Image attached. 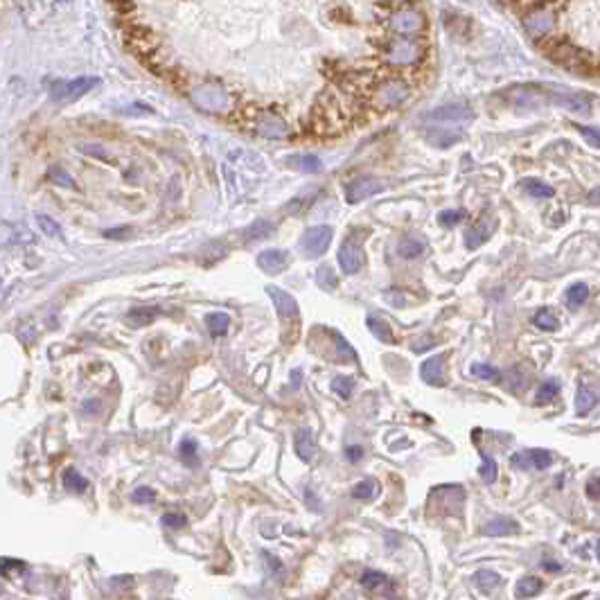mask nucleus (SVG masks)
<instances>
[{
    "instance_id": "45",
    "label": "nucleus",
    "mask_w": 600,
    "mask_h": 600,
    "mask_svg": "<svg viewBox=\"0 0 600 600\" xmlns=\"http://www.w3.org/2000/svg\"><path fill=\"white\" fill-rule=\"evenodd\" d=\"M188 524V519H186V514H181V512H167V514H163V526H167V528H181V526H186Z\"/></svg>"
},
{
    "instance_id": "17",
    "label": "nucleus",
    "mask_w": 600,
    "mask_h": 600,
    "mask_svg": "<svg viewBox=\"0 0 600 600\" xmlns=\"http://www.w3.org/2000/svg\"><path fill=\"white\" fill-rule=\"evenodd\" d=\"M519 524L510 517H495L483 526V535L490 537H503V535H517Z\"/></svg>"
},
{
    "instance_id": "25",
    "label": "nucleus",
    "mask_w": 600,
    "mask_h": 600,
    "mask_svg": "<svg viewBox=\"0 0 600 600\" xmlns=\"http://www.w3.org/2000/svg\"><path fill=\"white\" fill-rule=\"evenodd\" d=\"M474 584L483 591V594H492V591L501 584V575L495 573V571H488V568H486V571H479L474 575Z\"/></svg>"
},
{
    "instance_id": "41",
    "label": "nucleus",
    "mask_w": 600,
    "mask_h": 600,
    "mask_svg": "<svg viewBox=\"0 0 600 600\" xmlns=\"http://www.w3.org/2000/svg\"><path fill=\"white\" fill-rule=\"evenodd\" d=\"M560 393V384L558 382H546L542 384L540 393H537V402H551V399H555Z\"/></svg>"
},
{
    "instance_id": "19",
    "label": "nucleus",
    "mask_w": 600,
    "mask_h": 600,
    "mask_svg": "<svg viewBox=\"0 0 600 600\" xmlns=\"http://www.w3.org/2000/svg\"><path fill=\"white\" fill-rule=\"evenodd\" d=\"M397 251H399V255H402V258L415 260V258H420L422 253L427 251V244H425V240H420V237L406 235V237H402V240H399Z\"/></svg>"
},
{
    "instance_id": "43",
    "label": "nucleus",
    "mask_w": 600,
    "mask_h": 600,
    "mask_svg": "<svg viewBox=\"0 0 600 600\" xmlns=\"http://www.w3.org/2000/svg\"><path fill=\"white\" fill-rule=\"evenodd\" d=\"M0 571H3V575H18V573L25 571V562H21V560L5 558L3 564H0Z\"/></svg>"
},
{
    "instance_id": "50",
    "label": "nucleus",
    "mask_w": 600,
    "mask_h": 600,
    "mask_svg": "<svg viewBox=\"0 0 600 600\" xmlns=\"http://www.w3.org/2000/svg\"><path fill=\"white\" fill-rule=\"evenodd\" d=\"M589 203L600 205V188H598V190H591V192H589Z\"/></svg>"
},
{
    "instance_id": "31",
    "label": "nucleus",
    "mask_w": 600,
    "mask_h": 600,
    "mask_svg": "<svg viewBox=\"0 0 600 600\" xmlns=\"http://www.w3.org/2000/svg\"><path fill=\"white\" fill-rule=\"evenodd\" d=\"M377 492H379V486H377V481L368 479V481H361L357 483L355 488H352V497L355 499H361V501H368V499H373Z\"/></svg>"
},
{
    "instance_id": "44",
    "label": "nucleus",
    "mask_w": 600,
    "mask_h": 600,
    "mask_svg": "<svg viewBox=\"0 0 600 600\" xmlns=\"http://www.w3.org/2000/svg\"><path fill=\"white\" fill-rule=\"evenodd\" d=\"M132 499H134V503H153L156 501V492H153L151 488H138L132 495Z\"/></svg>"
},
{
    "instance_id": "11",
    "label": "nucleus",
    "mask_w": 600,
    "mask_h": 600,
    "mask_svg": "<svg viewBox=\"0 0 600 600\" xmlns=\"http://www.w3.org/2000/svg\"><path fill=\"white\" fill-rule=\"evenodd\" d=\"M287 264H289V255L284 251H280V249H268V251H262L258 255V266L268 275L282 273L284 268H287Z\"/></svg>"
},
{
    "instance_id": "35",
    "label": "nucleus",
    "mask_w": 600,
    "mask_h": 600,
    "mask_svg": "<svg viewBox=\"0 0 600 600\" xmlns=\"http://www.w3.org/2000/svg\"><path fill=\"white\" fill-rule=\"evenodd\" d=\"M481 479L486 483H495L497 481V474H499V467H497V460L488 456V453H483V463H481V469H479Z\"/></svg>"
},
{
    "instance_id": "4",
    "label": "nucleus",
    "mask_w": 600,
    "mask_h": 600,
    "mask_svg": "<svg viewBox=\"0 0 600 600\" xmlns=\"http://www.w3.org/2000/svg\"><path fill=\"white\" fill-rule=\"evenodd\" d=\"M366 258H364V235L359 233H350L343 240L341 249H338V264L345 273H357L361 266H364Z\"/></svg>"
},
{
    "instance_id": "15",
    "label": "nucleus",
    "mask_w": 600,
    "mask_h": 600,
    "mask_svg": "<svg viewBox=\"0 0 600 600\" xmlns=\"http://www.w3.org/2000/svg\"><path fill=\"white\" fill-rule=\"evenodd\" d=\"M284 165L303 174H318L323 169V160H318L314 153H294V156L284 158Z\"/></svg>"
},
{
    "instance_id": "18",
    "label": "nucleus",
    "mask_w": 600,
    "mask_h": 600,
    "mask_svg": "<svg viewBox=\"0 0 600 600\" xmlns=\"http://www.w3.org/2000/svg\"><path fill=\"white\" fill-rule=\"evenodd\" d=\"M294 447H296L298 458L305 460V463H310V460L314 458V453H316V440H314L312 429H300V432L296 434Z\"/></svg>"
},
{
    "instance_id": "34",
    "label": "nucleus",
    "mask_w": 600,
    "mask_h": 600,
    "mask_svg": "<svg viewBox=\"0 0 600 600\" xmlns=\"http://www.w3.org/2000/svg\"><path fill=\"white\" fill-rule=\"evenodd\" d=\"M271 230H273V224H271V221L260 219V221H255V224H253V226L249 228V233H246V240H251V242L264 240V237L271 235Z\"/></svg>"
},
{
    "instance_id": "20",
    "label": "nucleus",
    "mask_w": 600,
    "mask_h": 600,
    "mask_svg": "<svg viewBox=\"0 0 600 600\" xmlns=\"http://www.w3.org/2000/svg\"><path fill=\"white\" fill-rule=\"evenodd\" d=\"M488 237H490V226L486 224V219H481V221H476V224L467 230L465 246H467L469 251H474V249H479L481 244H486Z\"/></svg>"
},
{
    "instance_id": "8",
    "label": "nucleus",
    "mask_w": 600,
    "mask_h": 600,
    "mask_svg": "<svg viewBox=\"0 0 600 600\" xmlns=\"http://www.w3.org/2000/svg\"><path fill=\"white\" fill-rule=\"evenodd\" d=\"M384 190V183L373 179V176H359V179L350 181L345 186V197H348L350 203H357V201H364V199L377 195V192Z\"/></svg>"
},
{
    "instance_id": "16",
    "label": "nucleus",
    "mask_w": 600,
    "mask_h": 600,
    "mask_svg": "<svg viewBox=\"0 0 600 600\" xmlns=\"http://www.w3.org/2000/svg\"><path fill=\"white\" fill-rule=\"evenodd\" d=\"M445 364V355H436L432 359H427L425 364L420 368V377L425 379L427 384H434V386H442L445 384V377H442V366Z\"/></svg>"
},
{
    "instance_id": "2",
    "label": "nucleus",
    "mask_w": 600,
    "mask_h": 600,
    "mask_svg": "<svg viewBox=\"0 0 600 600\" xmlns=\"http://www.w3.org/2000/svg\"><path fill=\"white\" fill-rule=\"evenodd\" d=\"M524 29L533 41H546L558 29V16L546 7H535L526 14Z\"/></svg>"
},
{
    "instance_id": "6",
    "label": "nucleus",
    "mask_w": 600,
    "mask_h": 600,
    "mask_svg": "<svg viewBox=\"0 0 600 600\" xmlns=\"http://www.w3.org/2000/svg\"><path fill=\"white\" fill-rule=\"evenodd\" d=\"M334 230L329 226H312L305 230L303 240H300V249L307 258H321L323 253L329 249Z\"/></svg>"
},
{
    "instance_id": "48",
    "label": "nucleus",
    "mask_w": 600,
    "mask_h": 600,
    "mask_svg": "<svg viewBox=\"0 0 600 600\" xmlns=\"http://www.w3.org/2000/svg\"><path fill=\"white\" fill-rule=\"evenodd\" d=\"M345 456H348L350 463H359V460L364 458V449H361L359 445H350V447L345 449Z\"/></svg>"
},
{
    "instance_id": "39",
    "label": "nucleus",
    "mask_w": 600,
    "mask_h": 600,
    "mask_svg": "<svg viewBox=\"0 0 600 600\" xmlns=\"http://www.w3.org/2000/svg\"><path fill=\"white\" fill-rule=\"evenodd\" d=\"M36 221H38V226H41V230L48 237H61V228H59V224L55 219H50L48 214H36Z\"/></svg>"
},
{
    "instance_id": "14",
    "label": "nucleus",
    "mask_w": 600,
    "mask_h": 600,
    "mask_svg": "<svg viewBox=\"0 0 600 600\" xmlns=\"http://www.w3.org/2000/svg\"><path fill=\"white\" fill-rule=\"evenodd\" d=\"M422 25H425V21H422V16L418 12L413 10H404V12H397L393 16V29L397 34H415L420 32Z\"/></svg>"
},
{
    "instance_id": "33",
    "label": "nucleus",
    "mask_w": 600,
    "mask_h": 600,
    "mask_svg": "<svg viewBox=\"0 0 600 600\" xmlns=\"http://www.w3.org/2000/svg\"><path fill=\"white\" fill-rule=\"evenodd\" d=\"M469 373H472L476 379H486V382L501 379V373H499L495 366H488V364H474L472 368H469Z\"/></svg>"
},
{
    "instance_id": "26",
    "label": "nucleus",
    "mask_w": 600,
    "mask_h": 600,
    "mask_svg": "<svg viewBox=\"0 0 600 600\" xmlns=\"http://www.w3.org/2000/svg\"><path fill=\"white\" fill-rule=\"evenodd\" d=\"M521 188H524L530 197L535 199H551L553 195H555V190H553L549 183H544L540 179H526L524 183H521Z\"/></svg>"
},
{
    "instance_id": "21",
    "label": "nucleus",
    "mask_w": 600,
    "mask_h": 600,
    "mask_svg": "<svg viewBox=\"0 0 600 600\" xmlns=\"http://www.w3.org/2000/svg\"><path fill=\"white\" fill-rule=\"evenodd\" d=\"M542 589H544V580L542 578H537V575H526V578H521L517 582L514 596L521 598V600H524V598H533V596L540 594Z\"/></svg>"
},
{
    "instance_id": "49",
    "label": "nucleus",
    "mask_w": 600,
    "mask_h": 600,
    "mask_svg": "<svg viewBox=\"0 0 600 600\" xmlns=\"http://www.w3.org/2000/svg\"><path fill=\"white\" fill-rule=\"evenodd\" d=\"M542 568H544V571L558 573V571H562V564H560V562H553V560H546V562H542Z\"/></svg>"
},
{
    "instance_id": "22",
    "label": "nucleus",
    "mask_w": 600,
    "mask_h": 600,
    "mask_svg": "<svg viewBox=\"0 0 600 600\" xmlns=\"http://www.w3.org/2000/svg\"><path fill=\"white\" fill-rule=\"evenodd\" d=\"M205 327L212 336H224L230 327V316L224 312H214L205 316Z\"/></svg>"
},
{
    "instance_id": "30",
    "label": "nucleus",
    "mask_w": 600,
    "mask_h": 600,
    "mask_svg": "<svg viewBox=\"0 0 600 600\" xmlns=\"http://www.w3.org/2000/svg\"><path fill=\"white\" fill-rule=\"evenodd\" d=\"M533 323L540 329H546V332H555V329L560 327V321H558V316L555 314H553L551 310H542V312H537L535 314V318H533Z\"/></svg>"
},
{
    "instance_id": "28",
    "label": "nucleus",
    "mask_w": 600,
    "mask_h": 600,
    "mask_svg": "<svg viewBox=\"0 0 600 600\" xmlns=\"http://www.w3.org/2000/svg\"><path fill=\"white\" fill-rule=\"evenodd\" d=\"M64 488L71 490V492H84V490H88V479H84L77 469L71 467L64 472Z\"/></svg>"
},
{
    "instance_id": "13",
    "label": "nucleus",
    "mask_w": 600,
    "mask_h": 600,
    "mask_svg": "<svg viewBox=\"0 0 600 600\" xmlns=\"http://www.w3.org/2000/svg\"><path fill=\"white\" fill-rule=\"evenodd\" d=\"M255 132L264 138H284L289 134V127L284 125V120H280L278 115L273 113H262L255 120Z\"/></svg>"
},
{
    "instance_id": "3",
    "label": "nucleus",
    "mask_w": 600,
    "mask_h": 600,
    "mask_svg": "<svg viewBox=\"0 0 600 600\" xmlns=\"http://www.w3.org/2000/svg\"><path fill=\"white\" fill-rule=\"evenodd\" d=\"M192 102H195L201 111H210V113H221L230 106V97L228 93L217 84H201L192 90Z\"/></svg>"
},
{
    "instance_id": "1",
    "label": "nucleus",
    "mask_w": 600,
    "mask_h": 600,
    "mask_svg": "<svg viewBox=\"0 0 600 600\" xmlns=\"http://www.w3.org/2000/svg\"><path fill=\"white\" fill-rule=\"evenodd\" d=\"M99 86L97 77H77V79H61L50 86V99L57 104H71L84 97L88 90Z\"/></svg>"
},
{
    "instance_id": "32",
    "label": "nucleus",
    "mask_w": 600,
    "mask_h": 600,
    "mask_svg": "<svg viewBox=\"0 0 600 600\" xmlns=\"http://www.w3.org/2000/svg\"><path fill=\"white\" fill-rule=\"evenodd\" d=\"M316 282H318V287L321 289H325V291H334V287H336V282H338V278H336V273H334V268L332 266H321L318 271H316Z\"/></svg>"
},
{
    "instance_id": "40",
    "label": "nucleus",
    "mask_w": 600,
    "mask_h": 600,
    "mask_svg": "<svg viewBox=\"0 0 600 600\" xmlns=\"http://www.w3.org/2000/svg\"><path fill=\"white\" fill-rule=\"evenodd\" d=\"M179 453H181L183 463L195 465V460H197V442L190 440V438H186V440L179 445Z\"/></svg>"
},
{
    "instance_id": "24",
    "label": "nucleus",
    "mask_w": 600,
    "mask_h": 600,
    "mask_svg": "<svg viewBox=\"0 0 600 600\" xmlns=\"http://www.w3.org/2000/svg\"><path fill=\"white\" fill-rule=\"evenodd\" d=\"M158 316V310H153V307H138V310H132L127 314V323L132 327H140V325H149V323Z\"/></svg>"
},
{
    "instance_id": "29",
    "label": "nucleus",
    "mask_w": 600,
    "mask_h": 600,
    "mask_svg": "<svg viewBox=\"0 0 600 600\" xmlns=\"http://www.w3.org/2000/svg\"><path fill=\"white\" fill-rule=\"evenodd\" d=\"M368 327H371V332H373L377 338H379V341H384V343H393V341H395V338H393V332H390V327H388V323H386V321L371 316V318H368Z\"/></svg>"
},
{
    "instance_id": "9",
    "label": "nucleus",
    "mask_w": 600,
    "mask_h": 600,
    "mask_svg": "<svg viewBox=\"0 0 600 600\" xmlns=\"http://www.w3.org/2000/svg\"><path fill=\"white\" fill-rule=\"evenodd\" d=\"M386 57H388V61L393 66H413V64H418V61H420L422 52L413 41H406V38H402V41H395L393 45H390Z\"/></svg>"
},
{
    "instance_id": "51",
    "label": "nucleus",
    "mask_w": 600,
    "mask_h": 600,
    "mask_svg": "<svg viewBox=\"0 0 600 600\" xmlns=\"http://www.w3.org/2000/svg\"><path fill=\"white\" fill-rule=\"evenodd\" d=\"M596 555H598V560H600V540H598V544H596Z\"/></svg>"
},
{
    "instance_id": "46",
    "label": "nucleus",
    "mask_w": 600,
    "mask_h": 600,
    "mask_svg": "<svg viewBox=\"0 0 600 600\" xmlns=\"http://www.w3.org/2000/svg\"><path fill=\"white\" fill-rule=\"evenodd\" d=\"M578 132L587 138V142L591 145V147H598L600 149V132L598 129H591V127H582V125H578Z\"/></svg>"
},
{
    "instance_id": "47",
    "label": "nucleus",
    "mask_w": 600,
    "mask_h": 600,
    "mask_svg": "<svg viewBox=\"0 0 600 600\" xmlns=\"http://www.w3.org/2000/svg\"><path fill=\"white\" fill-rule=\"evenodd\" d=\"M587 495L591 497V499H600V476H594V479H589L587 481Z\"/></svg>"
},
{
    "instance_id": "42",
    "label": "nucleus",
    "mask_w": 600,
    "mask_h": 600,
    "mask_svg": "<svg viewBox=\"0 0 600 600\" xmlns=\"http://www.w3.org/2000/svg\"><path fill=\"white\" fill-rule=\"evenodd\" d=\"M50 179L57 183V186H64V188H75V181L73 176L66 172L64 167H52L50 169Z\"/></svg>"
},
{
    "instance_id": "12",
    "label": "nucleus",
    "mask_w": 600,
    "mask_h": 600,
    "mask_svg": "<svg viewBox=\"0 0 600 600\" xmlns=\"http://www.w3.org/2000/svg\"><path fill=\"white\" fill-rule=\"evenodd\" d=\"M429 120L434 122H467L474 118L472 109L467 104H447V106H440L427 115Z\"/></svg>"
},
{
    "instance_id": "37",
    "label": "nucleus",
    "mask_w": 600,
    "mask_h": 600,
    "mask_svg": "<svg viewBox=\"0 0 600 600\" xmlns=\"http://www.w3.org/2000/svg\"><path fill=\"white\" fill-rule=\"evenodd\" d=\"M332 388H334L336 395L348 399L352 395V390H355V379H350V377H336V379L332 382Z\"/></svg>"
},
{
    "instance_id": "23",
    "label": "nucleus",
    "mask_w": 600,
    "mask_h": 600,
    "mask_svg": "<svg viewBox=\"0 0 600 600\" xmlns=\"http://www.w3.org/2000/svg\"><path fill=\"white\" fill-rule=\"evenodd\" d=\"M587 298H589V287H587V284H582V282L571 284V287L566 289V294H564L568 310H578L580 305L587 303Z\"/></svg>"
},
{
    "instance_id": "10",
    "label": "nucleus",
    "mask_w": 600,
    "mask_h": 600,
    "mask_svg": "<svg viewBox=\"0 0 600 600\" xmlns=\"http://www.w3.org/2000/svg\"><path fill=\"white\" fill-rule=\"evenodd\" d=\"M510 463L514 469H546L551 467L553 463V456L551 451H544V449H530V451H519L514 453L510 458Z\"/></svg>"
},
{
    "instance_id": "7",
    "label": "nucleus",
    "mask_w": 600,
    "mask_h": 600,
    "mask_svg": "<svg viewBox=\"0 0 600 600\" xmlns=\"http://www.w3.org/2000/svg\"><path fill=\"white\" fill-rule=\"evenodd\" d=\"M266 294L271 296L275 310H278V316L284 325H294V323H298L300 310H298V303H296L294 296L287 294V291H282L280 287H275V284H268Z\"/></svg>"
},
{
    "instance_id": "27",
    "label": "nucleus",
    "mask_w": 600,
    "mask_h": 600,
    "mask_svg": "<svg viewBox=\"0 0 600 600\" xmlns=\"http://www.w3.org/2000/svg\"><path fill=\"white\" fill-rule=\"evenodd\" d=\"M575 402H578V415H587L596 406L594 390H591L589 386H584V384H580L578 395H575Z\"/></svg>"
},
{
    "instance_id": "36",
    "label": "nucleus",
    "mask_w": 600,
    "mask_h": 600,
    "mask_svg": "<svg viewBox=\"0 0 600 600\" xmlns=\"http://www.w3.org/2000/svg\"><path fill=\"white\" fill-rule=\"evenodd\" d=\"M361 584H364L366 589H384L388 587V578L379 571H366L361 575Z\"/></svg>"
},
{
    "instance_id": "38",
    "label": "nucleus",
    "mask_w": 600,
    "mask_h": 600,
    "mask_svg": "<svg viewBox=\"0 0 600 600\" xmlns=\"http://www.w3.org/2000/svg\"><path fill=\"white\" fill-rule=\"evenodd\" d=\"M463 210H445L438 214V224H440L442 228H453L456 224H460L463 221Z\"/></svg>"
},
{
    "instance_id": "5",
    "label": "nucleus",
    "mask_w": 600,
    "mask_h": 600,
    "mask_svg": "<svg viewBox=\"0 0 600 600\" xmlns=\"http://www.w3.org/2000/svg\"><path fill=\"white\" fill-rule=\"evenodd\" d=\"M409 97V86L399 79H386L379 84V88L375 90V97H373V104L379 106V109H395Z\"/></svg>"
}]
</instances>
